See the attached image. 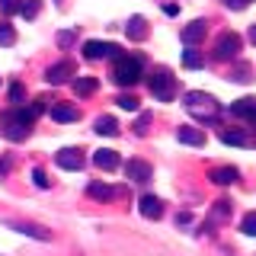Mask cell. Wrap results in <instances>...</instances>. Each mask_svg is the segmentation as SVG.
<instances>
[{
    "label": "cell",
    "mask_w": 256,
    "mask_h": 256,
    "mask_svg": "<svg viewBox=\"0 0 256 256\" xmlns=\"http://www.w3.org/2000/svg\"><path fill=\"white\" fill-rule=\"evenodd\" d=\"M205 32H208L205 20H196V22H189V26L182 29V42H186V45H198L205 38Z\"/></svg>",
    "instance_id": "4fadbf2b"
},
{
    "label": "cell",
    "mask_w": 256,
    "mask_h": 256,
    "mask_svg": "<svg viewBox=\"0 0 256 256\" xmlns=\"http://www.w3.org/2000/svg\"><path fill=\"white\" fill-rule=\"evenodd\" d=\"M22 93H26V90H22V84H13V86H10V100H13V102H20Z\"/></svg>",
    "instance_id": "836d02e7"
},
{
    "label": "cell",
    "mask_w": 256,
    "mask_h": 256,
    "mask_svg": "<svg viewBox=\"0 0 256 256\" xmlns=\"http://www.w3.org/2000/svg\"><path fill=\"white\" fill-rule=\"evenodd\" d=\"M148 125H150V116L144 112V116H138V122H134V132H138V134H144V132H148Z\"/></svg>",
    "instance_id": "d6a6232c"
},
{
    "label": "cell",
    "mask_w": 256,
    "mask_h": 256,
    "mask_svg": "<svg viewBox=\"0 0 256 256\" xmlns=\"http://www.w3.org/2000/svg\"><path fill=\"white\" fill-rule=\"evenodd\" d=\"M93 128H96V134H106V138H112V134H118V122H116L112 116H100Z\"/></svg>",
    "instance_id": "d6986e66"
},
{
    "label": "cell",
    "mask_w": 256,
    "mask_h": 256,
    "mask_svg": "<svg viewBox=\"0 0 256 256\" xmlns=\"http://www.w3.org/2000/svg\"><path fill=\"white\" fill-rule=\"evenodd\" d=\"M13 230H20V234L26 237H36V240H52V230L42 228V224H29V221H6Z\"/></svg>",
    "instance_id": "9c48e42d"
},
{
    "label": "cell",
    "mask_w": 256,
    "mask_h": 256,
    "mask_svg": "<svg viewBox=\"0 0 256 256\" xmlns=\"http://www.w3.org/2000/svg\"><path fill=\"white\" fill-rule=\"evenodd\" d=\"M84 54L90 61H100V58H112V54H118V48L112 42H96V38H90V42L84 45Z\"/></svg>",
    "instance_id": "8992f818"
},
{
    "label": "cell",
    "mask_w": 256,
    "mask_h": 256,
    "mask_svg": "<svg viewBox=\"0 0 256 256\" xmlns=\"http://www.w3.org/2000/svg\"><path fill=\"white\" fill-rule=\"evenodd\" d=\"M52 118L54 122H77L80 112L74 106H52Z\"/></svg>",
    "instance_id": "ffe728a7"
},
{
    "label": "cell",
    "mask_w": 256,
    "mask_h": 256,
    "mask_svg": "<svg viewBox=\"0 0 256 256\" xmlns=\"http://www.w3.org/2000/svg\"><path fill=\"white\" fill-rule=\"evenodd\" d=\"M116 102H118V106H122L125 112H138V100H134V96H128V93H122Z\"/></svg>",
    "instance_id": "f1b7e54d"
},
{
    "label": "cell",
    "mask_w": 256,
    "mask_h": 256,
    "mask_svg": "<svg viewBox=\"0 0 256 256\" xmlns=\"http://www.w3.org/2000/svg\"><path fill=\"white\" fill-rule=\"evenodd\" d=\"M148 84H150V93H154L157 100H164V102H170L173 96H176V77L166 68H157L154 74H150Z\"/></svg>",
    "instance_id": "3957f363"
},
{
    "label": "cell",
    "mask_w": 256,
    "mask_h": 256,
    "mask_svg": "<svg viewBox=\"0 0 256 256\" xmlns=\"http://www.w3.org/2000/svg\"><path fill=\"white\" fill-rule=\"evenodd\" d=\"M240 54V36L237 32H224V36L214 42V58L218 61H234Z\"/></svg>",
    "instance_id": "277c9868"
},
{
    "label": "cell",
    "mask_w": 256,
    "mask_h": 256,
    "mask_svg": "<svg viewBox=\"0 0 256 256\" xmlns=\"http://www.w3.org/2000/svg\"><path fill=\"white\" fill-rule=\"evenodd\" d=\"M74 93H77V96L96 93V77H77V80H74Z\"/></svg>",
    "instance_id": "603a6c76"
},
{
    "label": "cell",
    "mask_w": 256,
    "mask_h": 256,
    "mask_svg": "<svg viewBox=\"0 0 256 256\" xmlns=\"http://www.w3.org/2000/svg\"><path fill=\"white\" fill-rule=\"evenodd\" d=\"M230 80H237V84H246V80H250V68H246V64H237V68L230 70Z\"/></svg>",
    "instance_id": "83f0119b"
},
{
    "label": "cell",
    "mask_w": 256,
    "mask_h": 256,
    "mask_svg": "<svg viewBox=\"0 0 256 256\" xmlns=\"http://www.w3.org/2000/svg\"><path fill=\"white\" fill-rule=\"evenodd\" d=\"M74 38H77V36H74V32H70V29H68V32H58V45H61V48L74 45Z\"/></svg>",
    "instance_id": "1f68e13d"
},
{
    "label": "cell",
    "mask_w": 256,
    "mask_h": 256,
    "mask_svg": "<svg viewBox=\"0 0 256 256\" xmlns=\"http://www.w3.org/2000/svg\"><path fill=\"white\" fill-rule=\"evenodd\" d=\"M54 164L61 166V170H70V173H77V170H84V154H80L77 148H64V150H58L54 154Z\"/></svg>",
    "instance_id": "5b68a950"
},
{
    "label": "cell",
    "mask_w": 256,
    "mask_h": 256,
    "mask_svg": "<svg viewBox=\"0 0 256 256\" xmlns=\"http://www.w3.org/2000/svg\"><path fill=\"white\" fill-rule=\"evenodd\" d=\"M138 208H141V214L144 218H160V214H164V202H160L157 196H141V202H138Z\"/></svg>",
    "instance_id": "5bb4252c"
},
{
    "label": "cell",
    "mask_w": 256,
    "mask_h": 256,
    "mask_svg": "<svg viewBox=\"0 0 256 256\" xmlns=\"http://www.w3.org/2000/svg\"><path fill=\"white\" fill-rule=\"evenodd\" d=\"M228 214H230V202H228V198L214 202V208H212V221H228Z\"/></svg>",
    "instance_id": "cb8c5ba5"
},
{
    "label": "cell",
    "mask_w": 256,
    "mask_h": 256,
    "mask_svg": "<svg viewBox=\"0 0 256 256\" xmlns=\"http://www.w3.org/2000/svg\"><path fill=\"white\" fill-rule=\"evenodd\" d=\"M164 13L166 16H176V13H180V6H176V4H164Z\"/></svg>",
    "instance_id": "d590c367"
},
{
    "label": "cell",
    "mask_w": 256,
    "mask_h": 256,
    "mask_svg": "<svg viewBox=\"0 0 256 256\" xmlns=\"http://www.w3.org/2000/svg\"><path fill=\"white\" fill-rule=\"evenodd\" d=\"M93 164L100 166V170H116V166H118V154H116V150H109V148H100L93 154Z\"/></svg>",
    "instance_id": "2e32d148"
},
{
    "label": "cell",
    "mask_w": 256,
    "mask_h": 256,
    "mask_svg": "<svg viewBox=\"0 0 256 256\" xmlns=\"http://www.w3.org/2000/svg\"><path fill=\"white\" fill-rule=\"evenodd\" d=\"M125 32H128V38H132V42L148 38V20H144V16H132V20H128V26H125Z\"/></svg>",
    "instance_id": "9a60e30c"
},
{
    "label": "cell",
    "mask_w": 256,
    "mask_h": 256,
    "mask_svg": "<svg viewBox=\"0 0 256 256\" xmlns=\"http://www.w3.org/2000/svg\"><path fill=\"white\" fill-rule=\"evenodd\" d=\"M237 166H218V170H212L208 173V180L212 182H218V186H230V182H237Z\"/></svg>",
    "instance_id": "e0dca14e"
},
{
    "label": "cell",
    "mask_w": 256,
    "mask_h": 256,
    "mask_svg": "<svg viewBox=\"0 0 256 256\" xmlns=\"http://www.w3.org/2000/svg\"><path fill=\"white\" fill-rule=\"evenodd\" d=\"M74 77V61H58V64H52V68L45 70V80L48 84H64V80H70Z\"/></svg>",
    "instance_id": "52a82bcc"
},
{
    "label": "cell",
    "mask_w": 256,
    "mask_h": 256,
    "mask_svg": "<svg viewBox=\"0 0 256 256\" xmlns=\"http://www.w3.org/2000/svg\"><path fill=\"white\" fill-rule=\"evenodd\" d=\"M221 141L230 144V148H244L246 144V132L244 128H230V132H221Z\"/></svg>",
    "instance_id": "44dd1931"
},
{
    "label": "cell",
    "mask_w": 256,
    "mask_h": 256,
    "mask_svg": "<svg viewBox=\"0 0 256 256\" xmlns=\"http://www.w3.org/2000/svg\"><path fill=\"white\" fill-rule=\"evenodd\" d=\"M32 182H36L38 189H48V173L42 170V166H36V170H32Z\"/></svg>",
    "instance_id": "f546056e"
},
{
    "label": "cell",
    "mask_w": 256,
    "mask_h": 256,
    "mask_svg": "<svg viewBox=\"0 0 256 256\" xmlns=\"http://www.w3.org/2000/svg\"><path fill=\"white\" fill-rule=\"evenodd\" d=\"M202 64H205V58H202V54H198L192 45L186 48V52H182V68H189V70H198Z\"/></svg>",
    "instance_id": "7402d4cb"
},
{
    "label": "cell",
    "mask_w": 256,
    "mask_h": 256,
    "mask_svg": "<svg viewBox=\"0 0 256 256\" xmlns=\"http://www.w3.org/2000/svg\"><path fill=\"white\" fill-rule=\"evenodd\" d=\"M86 192H90L93 198H100V202H109V198H116V196H118V189L106 186V182H90V186H86Z\"/></svg>",
    "instance_id": "ac0fdd59"
},
{
    "label": "cell",
    "mask_w": 256,
    "mask_h": 256,
    "mask_svg": "<svg viewBox=\"0 0 256 256\" xmlns=\"http://www.w3.org/2000/svg\"><path fill=\"white\" fill-rule=\"evenodd\" d=\"M240 230H244L246 237H256V212L244 214V221H240Z\"/></svg>",
    "instance_id": "d4e9b609"
},
{
    "label": "cell",
    "mask_w": 256,
    "mask_h": 256,
    "mask_svg": "<svg viewBox=\"0 0 256 256\" xmlns=\"http://www.w3.org/2000/svg\"><path fill=\"white\" fill-rule=\"evenodd\" d=\"M224 4H228V6H230V10H244V6H246V4H250V0H224Z\"/></svg>",
    "instance_id": "e575fe53"
},
{
    "label": "cell",
    "mask_w": 256,
    "mask_h": 256,
    "mask_svg": "<svg viewBox=\"0 0 256 256\" xmlns=\"http://www.w3.org/2000/svg\"><path fill=\"white\" fill-rule=\"evenodd\" d=\"M182 106H186L189 116H196L198 122H218L221 118V106L212 93H202V90H192L182 96Z\"/></svg>",
    "instance_id": "6da1fadb"
},
{
    "label": "cell",
    "mask_w": 256,
    "mask_h": 256,
    "mask_svg": "<svg viewBox=\"0 0 256 256\" xmlns=\"http://www.w3.org/2000/svg\"><path fill=\"white\" fill-rule=\"evenodd\" d=\"M125 176L132 182H148L150 176H154V170H150V164H144V160H128V164H125Z\"/></svg>",
    "instance_id": "ba28073f"
},
{
    "label": "cell",
    "mask_w": 256,
    "mask_h": 256,
    "mask_svg": "<svg viewBox=\"0 0 256 256\" xmlns=\"http://www.w3.org/2000/svg\"><path fill=\"white\" fill-rule=\"evenodd\" d=\"M176 138H180L182 144H189V148H202V144H205V132H202V128H192V125H182L180 132H176Z\"/></svg>",
    "instance_id": "7c38bea8"
},
{
    "label": "cell",
    "mask_w": 256,
    "mask_h": 256,
    "mask_svg": "<svg viewBox=\"0 0 256 256\" xmlns=\"http://www.w3.org/2000/svg\"><path fill=\"white\" fill-rule=\"evenodd\" d=\"M20 6H22V0H0V10H4L6 16H10V13H20Z\"/></svg>",
    "instance_id": "4dcf8cb0"
},
{
    "label": "cell",
    "mask_w": 256,
    "mask_h": 256,
    "mask_svg": "<svg viewBox=\"0 0 256 256\" xmlns=\"http://www.w3.org/2000/svg\"><path fill=\"white\" fill-rule=\"evenodd\" d=\"M16 42V32L10 22H0V45H13Z\"/></svg>",
    "instance_id": "484cf974"
},
{
    "label": "cell",
    "mask_w": 256,
    "mask_h": 256,
    "mask_svg": "<svg viewBox=\"0 0 256 256\" xmlns=\"http://www.w3.org/2000/svg\"><path fill=\"white\" fill-rule=\"evenodd\" d=\"M38 6H42V0H26V4L20 6V13L26 16V20H36V13H38Z\"/></svg>",
    "instance_id": "4316f807"
},
{
    "label": "cell",
    "mask_w": 256,
    "mask_h": 256,
    "mask_svg": "<svg viewBox=\"0 0 256 256\" xmlns=\"http://www.w3.org/2000/svg\"><path fill=\"white\" fill-rule=\"evenodd\" d=\"M4 134H6L10 141H26V138H29V125L20 122V118L10 112V116H6V132H4Z\"/></svg>",
    "instance_id": "8fae6325"
},
{
    "label": "cell",
    "mask_w": 256,
    "mask_h": 256,
    "mask_svg": "<svg viewBox=\"0 0 256 256\" xmlns=\"http://www.w3.org/2000/svg\"><path fill=\"white\" fill-rule=\"evenodd\" d=\"M250 42L256 45V26H250Z\"/></svg>",
    "instance_id": "8d00e7d4"
},
{
    "label": "cell",
    "mask_w": 256,
    "mask_h": 256,
    "mask_svg": "<svg viewBox=\"0 0 256 256\" xmlns=\"http://www.w3.org/2000/svg\"><path fill=\"white\" fill-rule=\"evenodd\" d=\"M230 112L237 118H246V122H256V100L253 96H244V100H234L230 102Z\"/></svg>",
    "instance_id": "30bf717a"
},
{
    "label": "cell",
    "mask_w": 256,
    "mask_h": 256,
    "mask_svg": "<svg viewBox=\"0 0 256 256\" xmlns=\"http://www.w3.org/2000/svg\"><path fill=\"white\" fill-rule=\"evenodd\" d=\"M141 70H144L141 58H134V54H122V58L116 61V68H112V80H116L118 86H134L141 80Z\"/></svg>",
    "instance_id": "7a4b0ae2"
}]
</instances>
